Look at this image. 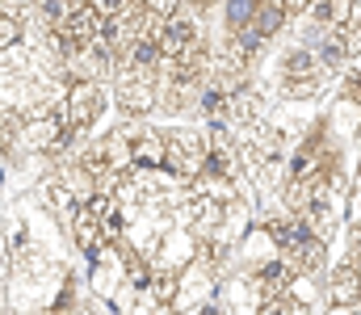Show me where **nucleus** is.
Returning <instances> with one entry per match:
<instances>
[{"label": "nucleus", "mask_w": 361, "mask_h": 315, "mask_svg": "<svg viewBox=\"0 0 361 315\" xmlns=\"http://www.w3.org/2000/svg\"><path fill=\"white\" fill-rule=\"evenodd\" d=\"M332 72H336V68L319 55L315 42H298V47H290V51L277 59V89H281V97H290V101H311V97H319V93L328 89Z\"/></svg>", "instance_id": "nucleus-1"}, {"label": "nucleus", "mask_w": 361, "mask_h": 315, "mask_svg": "<svg viewBox=\"0 0 361 315\" xmlns=\"http://www.w3.org/2000/svg\"><path fill=\"white\" fill-rule=\"evenodd\" d=\"M101 109H105V89L97 85V80H72V89H68V101H63V113H68V126H72V139H85L92 126H97V118H101Z\"/></svg>", "instance_id": "nucleus-2"}, {"label": "nucleus", "mask_w": 361, "mask_h": 315, "mask_svg": "<svg viewBox=\"0 0 361 315\" xmlns=\"http://www.w3.org/2000/svg\"><path fill=\"white\" fill-rule=\"evenodd\" d=\"M324 303H328L332 311L361 307V265L357 261H345V265L328 278V286H324Z\"/></svg>", "instance_id": "nucleus-3"}, {"label": "nucleus", "mask_w": 361, "mask_h": 315, "mask_svg": "<svg viewBox=\"0 0 361 315\" xmlns=\"http://www.w3.org/2000/svg\"><path fill=\"white\" fill-rule=\"evenodd\" d=\"M302 17H307V30L311 34H328V30L353 21V0H311Z\"/></svg>", "instance_id": "nucleus-4"}]
</instances>
